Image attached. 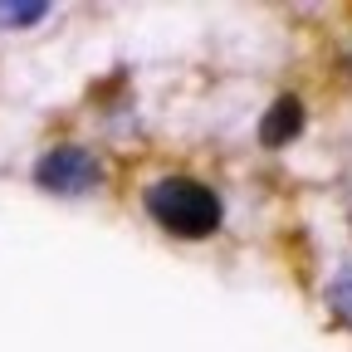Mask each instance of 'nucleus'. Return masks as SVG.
<instances>
[{
	"mask_svg": "<svg viewBox=\"0 0 352 352\" xmlns=\"http://www.w3.org/2000/svg\"><path fill=\"white\" fill-rule=\"evenodd\" d=\"M142 206L176 240H210L220 230V220H226L220 196L206 182H196V176H157L142 191Z\"/></svg>",
	"mask_w": 352,
	"mask_h": 352,
	"instance_id": "1",
	"label": "nucleus"
},
{
	"mask_svg": "<svg viewBox=\"0 0 352 352\" xmlns=\"http://www.w3.org/2000/svg\"><path fill=\"white\" fill-rule=\"evenodd\" d=\"M98 176H103L98 157L88 152V147H74V142L50 147V152L34 162V186L54 191V196H78L88 186H98Z\"/></svg>",
	"mask_w": 352,
	"mask_h": 352,
	"instance_id": "2",
	"label": "nucleus"
},
{
	"mask_svg": "<svg viewBox=\"0 0 352 352\" xmlns=\"http://www.w3.org/2000/svg\"><path fill=\"white\" fill-rule=\"evenodd\" d=\"M303 132V98L298 94H279L270 103V113L259 118V142L264 147H289Z\"/></svg>",
	"mask_w": 352,
	"mask_h": 352,
	"instance_id": "3",
	"label": "nucleus"
},
{
	"mask_svg": "<svg viewBox=\"0 0 352 352\" xmlns=\"http://www.w3.org/2000/svg\"><path fill=\"white\" fill-rule=\"evenodd\" d=\"M50 15L44 0H0V30H25V25H39Z\"/></svg>",
	"mask_w": 352,
	"mask_h": 352,
	"instance_id": "4",
	"label": "nucleus"
},
{
	"mask_svg": "<svg viewBox=\"0 0 352 352\" xmlns=\"http://www.w3.org/2000/svg\"><path fill=\"white\" fill-rule=\"evenodd\" d=\"M333 308H338V314L352 323V270H347V274L333 284Z\"/></svg>",
	"mask_w": 352,
	"mask_h": 352,
	"instance_id": "5",
	"label": "nucleus"
}]
</instances>
